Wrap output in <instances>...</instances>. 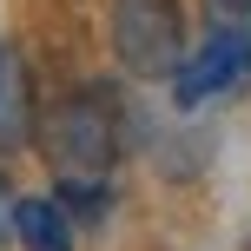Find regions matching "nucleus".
Here are the masks:
<instances>
[{
	"label": "nucleus",
	"mask_w": 251,
	"mask_h": 251,
	"mask_svg": "<svg viewBox=\"0 0 251 251\" xmlns=\"http://www.w3.org/2000/svg\"><path fill=\"white\" fill-rule=\"evenodd\" d=\"M0 86H7V60H0Z\"/></svg>",
	"instance_id": "0eeeda50"
},
{
	"label": "nucleus",
	"mask_w": 251,
	"mask_h": 251,
	"mask_svg": "<svg viewBox=\"0 0 251 251\" xmlns=\"http://www.w3.org/2000/svg\"><path fill=\"white\" fill-rule=\"evenodd\" d=\"M40 159L53 178H106L119 165V113L106 93H66L40 113Z\"/></svg>",
	"instance_id": "f257e3e1"
},
{
	"label": "nucleus",
	"mask_w": 251,
	"mask_h": 251,
	"mask_svg": "<svg viewBox=\"0 0 251 251\" xmlns=\"http://www.w3.org/2000/svg\"><path fill=\"white\" fill-rule=\"evenodd\" d=\"M0 245H13V185L0 172Z\"/></svg>",
	"instance_id": "39448f33"
},
{
	"label": "nucleus",
	"mask_w": 251,
	"mask_h": 251,
	"mask_svg": "<svg viewBox=\"0 0 251 251\" xmlns=\"http://www.w3.org/2000/svg\"><path fill=\"white\" fill-rule=\"evenodd\" d=\"M113 53L132 79H172L185 60V7L178 0H113Z\"/></svg>",
	"instance_id": "f03ea898"
},
{
	"label": "nucleus",
	"mask_w": 251,
	"mask_h": 251,
	"mask_svg": "<svg viewBox=\"0 0 251 251\" xmlns=\"http://www.w3.org/2000/svg\"><path fill=\"white\" fill-rule=\"evenodd\" d=\"M73 212L60 199H13V245L20 251H73Z\"/></svg>",
	"instance_id": "20e7f679"
},
{
	"label": "nucleus",
	"mask_w": 251,
	"mask_h": 251,
	"mask_svg": "<svg viewBox=\"0 0 251 251\" xmlns=\"http://www.w3.org/2000/svg\"><path fill=\"white\" fill-rule=\"evenodd\" d=\"M212 7L225 13V20H245V13H251V0H212Z\"/></svg>",
	"instance_id": "423d86ee"
},
{
	"label": "nucleus",
	"mask_w": 251,
	"mask_h": 251,
	"mask_svg": "<svg viewBox=\"0 0 251 251\" xmlns=\"http://www.w3.org/2000/svg\"><path fill=\"white\" fill-rule=\"evenodd\" d=\"M245 251H251V238H245Z\"/></svg>",
	"instance_id": "6e6552de"
},
{
	"label": "nucleus",
	"mask_w": 251,
	"mask_h": 251,
	"mask_svg": "<svg viewBox=\"0 0 251 251\" xmlns=\"http://www.w3.org/2000/svg\"><path fill=\"white\" fill-rule=\"evenodd\" d=\"M245 79H251V33L238 20H225V26H212V33L172 66V100L185 106V113H199V106L238 93Z\"/></svg>",
	"instance_id": "7ed1b4c3"
}]
</instances>
